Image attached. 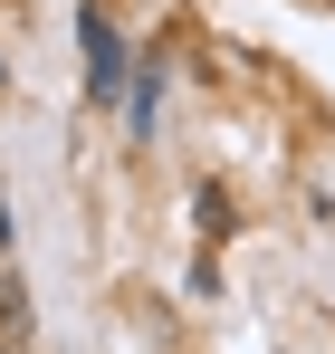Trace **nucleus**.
<instances>
[{
    "label": "nucleus",
    "mask_w": 335,
    "mask_h": 354,
    "mask_svg": "<svg viewBox=\"0 0 335 354\" xmlns=\"http://www.w3.org/2000/svg\"><path fill=\"white\" fill-rule=\"evenodd\" d=\"M77 39H87V96H115L125 86V39H115L106 10H77Z\"/></svg>",
    "instance_id": "nucleus-1"
}]
</instances>
